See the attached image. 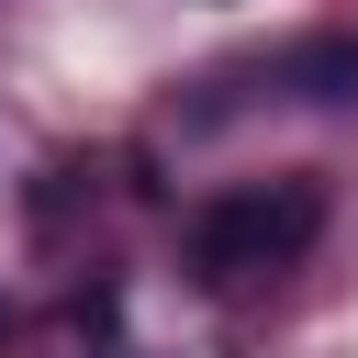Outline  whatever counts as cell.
I'll return each mask as SVG.
<instances>
[{"label": "cell", "mask_w": 358, "mask_h": 358, "mask_svg": "<svg viewBox=\"0 0 358 358\" xmlns=\"http://www.w3.org/2000/svg\"><path fill=\"white\" fill-rule=\"evenodd\" d=\"M313 235H324V179H246V190H224L190 224V268L213 291H246V280L291 268Z\"/></svg>", "instance_id": "cell-1"}]
</instances>
